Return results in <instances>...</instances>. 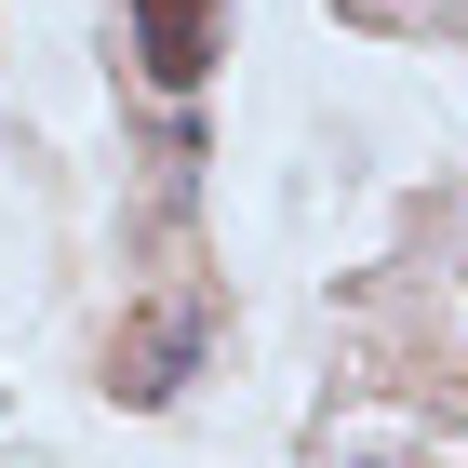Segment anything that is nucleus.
I'll return each mask as SVG.
<instances>
[{
    "label": "nucleus",
    "instance_id": "obj_2",
    "mask_svg": "<svg viewBox=\"0 0 468 468\" xmlns=\"http://www.w3.org/2000/svg\"><path fill=\"white\" fill-rule=\"evenodd\" d=\"M187 348H201V308H175V322L147 335V348H121V388H134V401H175V375H187Z\"/></svg>",
    "mask_w": 468,
    "mask_h": 468
},
{
    "label": "nucleus",
    "instance_id": "obj_1",
    "mask_svg": "<svg viewBox=\"0 0 468 468\" xmlns=\"http://www.w3.org/2000/svg\"><path fill=\"white\" fill-rule=\"evenodd\" d=\"M121 27H134V68L161 80V94H187V80L228 54V0H121Z\"/></svg>",
    "mask_w": 468,
    "mask_h": 468
}]
</instances>
